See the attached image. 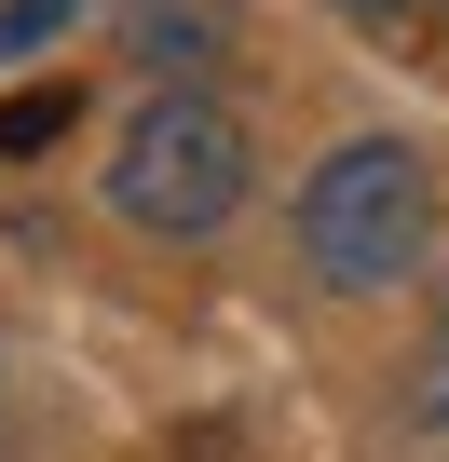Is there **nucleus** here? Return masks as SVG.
<instances>
[{
	"mask_svg": "<svg viewBox=\"0 0 449 462\" xmlns=\"http://www.w3.org/2000/svg\"><path fill=\"white\" fill-rule=\"evenodd\" d=\"M341 14H354V28H395V14H422V0H341Z\"/></svg>",
	"mask_w": 449,
	"mask_h": 462,
	"instance_id": "obj_6",
	"label": "nucleus"
},
{
	"mask_svg": "<svg viewBox=\"0 0 449 462\" xmlns=\"http://www.w3.org/2000/svg\"><path fill=\"white\" fill-rule=\"evenodd\" d=\"M246 177H259L246 123L218 109V96H191V82H164V96L109 136V217L150 231V245H204V231H232V217H246Z\"/></svg>",
	"mask_w": 449,
	"mask_h": 462,
	"instance_id": "obj_2",
	"label": "nucleus"
},
{
	"mask_svg": "<svg viewBox=\"0 0 449 462\" xmlns=\"http://www.w3.org/2000/svg\"><path fill=\"white\" fill-rule=\"evenodd\" d=\"M408 421H422V435L449 421V327H435V354H422V381H408Z\"/></svg>",
	"mask_w": 449,
	"mask_h": 462,
	"instance_id": "obj_5",
	"label": "nucleus"
},
{
	"mask_svg": "<svg viewBox=\"0 0 449 462\" xmlns=\"http://www.w3.org/2000/svg\"><path fill=\"white\" fill-rule=\"evenodd\" d=\"M435 245V177L408 136H341L313 177H300V259L327 300H395Z\"/></svg>",
	"mask_w": 449,
	"mask_h": 462,
	"instance_id": "obj_1",
	"label": "nucleus"
},
{
	"mask_svg": "<svg viewBox=\"0 0 449 462\" xmlns=\"http://www.w3.org/2000/svg\"><path fill=\"white\" fill-rule=\"evenodd\" d=\"M69 28V0H0V69H14V55H42Z\"/></svg>",
	"mask_w": 449,
	"mask_h": 462,
	"instance_id": "obj_4",
	"label": "nucleus"
},
{
	"mask_svg": "<svg viewBox=\"0 0 449 462\" xmlns=\"http://www.w3.org/2000/svg\"><path fill=\"white\" fill-rule=\"evenodd\" d=\"M82 123V82H42V96H14V109H0V163H14V150H55Z\"/></svg>",
	"mask_w": 449,
	"mask_h": 462,
	"instance_id": "obj_3",
	"label": "nucleus"
}]
</instances>
